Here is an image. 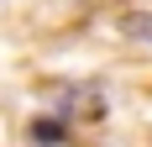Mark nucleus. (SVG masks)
I'll return each mask as SVG.
<instances>
[{
    "label": "nucleus",
    "mask_w": 152,
    "mask_h": 147,
    "mask_svg": "<svg viewBox=\"0 0 152 147\" xmlns=\"http://www.w3.org/2000/svg\"><path fill=\"white\" fill-rule=\"evenodd\" d=\"M121 32H126V37H137V42H152V16H126Z\"/></svg>",
    "instance_id": "f257e3e1"
},
{
    "label": "nucleus",
    "mask_w": 152,
    "mask_h": 147,
    "mask_svg": "<svg viewBox=\"0 0 152 147\" xmlns=\"http://www.w3.org/2000/svg\"><path fill=\"white\" fill-rule=\"evenodd\" d=\"M31 132L42 137V142H58V137H63V121H37V126H31Z\"/></svg>",
    "instance_id": "f03ea898"
}]
</instances>
